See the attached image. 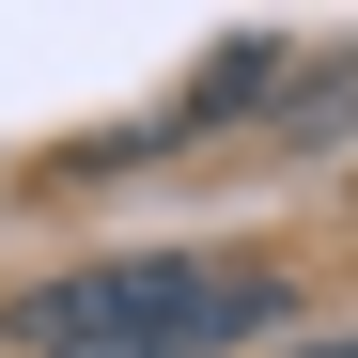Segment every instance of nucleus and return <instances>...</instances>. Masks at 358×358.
I'll return each instance as SVG.
<instances>
[{"mask_svg": "<svg viewBox=\"0 0 358 358\" xmlns=\"http://www.w3.org/2000/svg\"><path fill=\"white\" fill-rule=\"evenodd\" d=\"M280 280L265 265H187V250H141V265H78L47 280L16 343L31 358H218V343H265Z\"/></svg>", "mask_w": 358, "mask_h": 358, "instance_id": "f257e3e1", "label": "nucleus"}, {"mask_svg": "<svg viewBox=\"0 0 358 358\" xmlns=\"http://www.w3.org/2000/svg\"><path fill=\"white\" fill-rule=\"evenodd\" d=\"M280 358H358V343H280Z\"/></svg>", "mask_w": 358, "mask_h": 358, "instance_id": "f03ea898", "label": "nucleus"}]
</instances>
